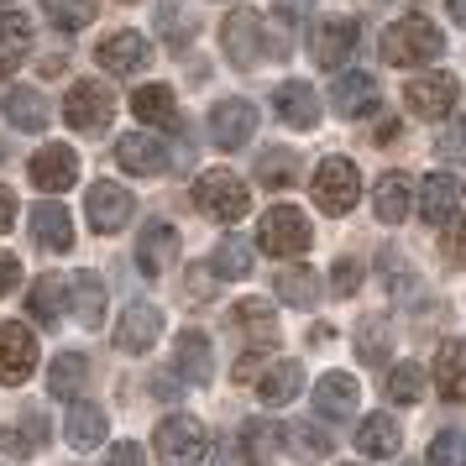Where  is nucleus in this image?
<instances>
[{
    "label": "nucleus",
    "mask_w": 466,
    "mask_h": 466,
    "mask_svg": "<svg viewBox=\"0 0 466 466\" xmlns=\"http://www.w3.org/2000/svg\"><path fill=\"white\" fill-rule=\"evenodd\" d=\"M445 53V37L435 22H424V16H403L382 32V58L399 68H414V64H435Z\"/></svg>",
    "instance_id": "1"
},
{
    "label": "nucleus",
    "mask_w": 466,
    "mask_h": 466,
    "mask_svg": "<svg viewBox=\"0 0 466 466\" xmlns=\"http://www.w3.org/2000/svg\"><path fill=\"white\" fill-rule=\"evenodd\" d=\"M152 451L163 466H199L210 451V435L194 414H168V420L152 430Z\"/></svg>",
    "instance_id": "2"
},
{
    "label": "nucleus",
    "mask_w": 466,
    "mask_h": 466,
    "mask_svg": "<svg viewBox=\"0 0 466 466\" xmlns=\"http://www.w3.org/2000/svg\"><path fill=\"white\" fill-rule=\"evenodd\" d=\"M194 205L210 215V220H220V226H236L241 215L252 210V189H247L231 168H210L194 184Z\"/></svg>",
    "instance_id": "3"
},
{
    "label": "nucleus",
    "mask_w": 466,
    "mask_h": 466,
    "mask_svg": "<svg viewBox=\"0 0 466 466\" xmlns=\"http://www.w3.org/2000/svg\"><path fill=\"white\" fill-rule=\"evenodd\" d=\"M309 189H315V205L325 215H346L361 194V173L351 157H325L315 168V178H309Z\"/></svg>",
    "instance_id": "4"
},
{
    "label": "nucleus",
    "mask_w": 466,
    "mask_h": 466,
    "mask_svg": "<svg viewBox=\"0 0 466 466\" xmlns=\"http://www.w3.org/2000/svg\"><path fill=\"white\" fill-rule=\"evenodd\" d=\"M257 247L268 257H299L309 252V220L294 210V205H273L257 226Z\"/></svg>",
    "instance_id": "5"
},
{
    "label": "nucleus",
    "mask_w": 466,
    "mask_h": 466,
    "mask_svg": "<svg viewBox=\"0 0 466 466\" xmlns=\"http://www.w3.org/2000/svg\"><path fill=\"white\" fill-rule=\"evenodd\" d=\"M110 116H116V95L106 85H74L64 100V121L74 131H85V137H100L110 127Z\"/></svg>",
    "instance_id": "6"
},
{
    "label": "nucleus",
    "mask_w": 466,
    "mask_h": 466,
    "mask_svg": "<svg viewBox=\"0 0 466 466\" xmlns=\"http://www.w3.org/2000/svg\"><path fill=\"white\" fill-rule=\"evenodd\" d=\"M37 367V336L16 325V319H0V382L5 388H22Z\"/></svg>",
    "instance_id": "7"
},
{
    "label": "nucleus",
    "mask_w": 466,
    "mask_h": 466,
    "mask_svg": "<svg viewBox=\"0 0 466 466\" xmlns=\"http://www.w3.org/2000/svg\"><path fill=\"white\" fill-rule=\"evenodd\" d=\"M85 215H89V226H95L100 236H110V231H121L131 215H137V199H131L121 184L100 178V184H89V194H85Z\"/></svg>",
    "instance_id": "8"
},
{
    "label": "nucleus",
    "mask_w": 466,
    "mask_h": 466,
    "mask_svg": "<svg viewBox=\"0 0 466 466\" xmlns=\"http://www.w3.org/2000/svg\"><path fill=\"white\" fill-rule=\"evenodd\" d=\"M456 79L451 74H420V79H409L403 85V100H409V110L414 116H424V121H445L451 110H456Z\"/></svg>",
    "instance_id": "9"
},
{
    "label": "nucleus",
    "mask_w": 466,
    "mask_h": 466,
    "mask_svg": "<svg viewBox=\"0 0 466 466\" xmlns=\"http://www.w3.org/2000/svg\"><path fill=\"white\" fill-rule=\"evenodd\" d=\"M157 336H163V309L147 304V299H137V304H127V315H121V325H116V351L142 357V351H152Z\"/></svg>",
    "instance_id": "10"
},
{
    "label": "nucleus",
    "mask_w": 466,
    "mask_h": 466,
    "mask_svg": "<svg viewBox=\"0 0 466 466\" xmlns=\"http://www.w3.org/2000/svg\"><path fill=\"white\" fill-rule=\"evenodd\" d=\"M220 37H226V58H231L236 68L262 64V43H268V32H262V16H257V11H231L226 26H220Z\"/></svg>",
    "instance_id": "11"
},
{
    "label": "nucleus",
    "mask_w": 466,
    "mask_h": 466,
    "mask_svg": "<svg viewBox=\"0 0 466 466\" xmlns=\"http://www.w3.org/2000/svg\"><path fill=\"white\" fill-rule=\"evenodd\" d=\"M252 131H257V106L252 100H220V106L210 110V142L215 147H247L252 142Z\"/></svg>",
    "instance_id": "12"
},
{
    "label": "nucleus",
    "mask_w": 466,
    "mask_h": 466,
    "mask_svg": "<svg viewBox=\"0 0 466 466\" xmlns=\"http://www.w3.org/2000/svg\"><path fill=\"white\" fill-rule=\"evenodd\" d=\"M32 184L43 194H64L79 184V157H74V147H64V142H53V147H43L37 157H32Z\"/></svg>",
    "instance_id": "13"
},
{
    "label": "nucleus",
    "mask_w": 466,
    "mask_h": 466,
    "mask_svg": "<svg viewBox=\"0 0 466 466\" xmlns=\"http://www.w3.org/2000/svg\"><path fill=\"white\" fill-rule=\"evenodd\" d=\"M95 58H100V68H110V74H142V68L152 64V43L142 32H110L106 43L95 47Z\"/></svg>",
    "instance_id": "14"
},
{
    "label": "nucleus",
    "mask_w": 466,
    "mask_h": 466,
    "mask_svg": "<svg viewBox=\"0 0 466 466\" xmlns=\"http://www.w3.org/2000/svg\"><path fill=\"white\" fill-rule=\"evenodd\" d=\"M309 53H315L319 68H340L351 53H357V22H351V16H330V22H319L315 37H309Z\"/></svg>",
    "instance_id": "15"
},
{
    "label": "nucleus",
    "mask_w": 466,
    "mask_h": 466,
    "mask_svg": "<svg viewBox=\"0 0 466 466\" xmlns=\"http://www.w3.org/2000/svg\"><path fill=\"white\" fill-rule=\"evenodd\" d=\"M382 100V89L372 74H336V85H330V106H336V116H346V121H357V116H372Z\"/></svg>",
    "instance_id": "16"
},
{
    "label": "nucleus",
    "mask_w": 466,
    "mask_h": 466,
    "mask_svg": "<svg viewBox=\"0 0 466 466\" xmlns=\"http://www.w3.org/2000/svg\"><path fill=\"white\" fill-rule=\"evenodd\" d=\"M173 367H178V378L194 382V388H205L215 378V351H210V336L205 330H184V336L173 340Z\"/></svg>",
    "instance_id": "17"
},
{
    "label": "nucleus",
    "mask_w": 466,
    "mask_h": 466,
    "mask_svg": "<svg viewBox=\"0 0 466 466\" xmlns=\"http://www.w3.org/2000/svg\"><path fill=\"white\" fill-rule=\"evenodd\" d=\"M461 194L466 189H461L456 173H430V178L420 184V215L430 220V226H445L451 215L461 210Z\"/></svg>",
    "instance_id": "18"
},
{
    "label": "nucleus",
    "mask_w": 466,
    "mask_h": 466,
    "mask_svg": "<svg viewBox=\"0 0 466 466\" xmlns=\"http://www.w3.org/2000/svg\"><path fill=\"white\" fill-rule=\"evenodd\" d=\"M361 403V388L351 372H325V378L315 382V409L319 420H351Z\"/></svg>",
    "instance_id": "19"
},
{
    "label": "nucleus",
    "mask_w": 466,
    "mask_h": 466,
    "mask_svg": "<svg viewBox=\"0 0 466 466\" xmlns=\"http://www.w3.org/2000/svg\"><path fill=\"white\" fill-rule=\"evenodd\" d=\"M173 257H178V231H173L168 220H152L142 241H137V268L147 278H163L173 268Z\"/></svg>",
    "instance_id": "20"
},
{
    "label": "nucleus",
    "mask_w": 466,
    "mask_h": 466,
    "mask_svg": "<svg viewBox=\"0 0 466 466\" xmlns=\"http://www.w3.org/2000/svg\"><path fill=\"white\" fill-rule=\"evenodd\" d=\"M116 163L127 173H137V178H152V173L168 168V152H163V142L157 137H147V131H131V137H121V147H116Z\"/></svg>",
    "instance_id": "21"
},
{
    "label": "nucleus",
    "mask_w": 466,
    "mask_h": 466,
    "mask_svg": "<svg viewBox=\"0 0 466 466\" xmlns=\"http://www.w3.org/2000/svg\"><path fill=\"white\" fill-rule=\"evenodd\" d=\"M0 116H5L16 131H43V127H47V100H43V89L11 85L5 95H0Z\"/></svg>",
    "instance_id": "22"
},
{
    "label": "nucleus",
    "mask_w": 466,
    "mask_h": 466,
    "mask_svg": "<svg viewBox=\"0 0 466 466\" xmlns=\"http://www.w3.org/2000/svg\"><path fill=\"white\" fill-rule=\"evenodd\" d=\"M403 445V430L393 414H367V420L357 424V451L361 456H372V461H388V456H399Z\"/></svg>",
    "instance_id": "23"
},
{
    "label": "nucleus",
    "mask_w": 466,
    "mask_h": 466,
    "mask_svg": "<svg viewBox=\"0 0 466 466\" xmlns=\"http://www.w3.org/2000/svg\"><path fill=\"white\" fill-rule=\"evenodd\" d=\"M273 110L283 116V121H289V127H299V131L319 127V95H315L309 85H299V79H289V85H278Z\"/></svg>",
    "instance_id": "24"
},
{
    "label": "nucleus",
    "mask_w": 466,
    "mask_h": 466,
    "mask_svg": "<svg viewBox=\"0 0 466 466\" xmlns=\"http://www.w3.org/2000/svg\"><path fill=\"white\" fill-rule=\"evenodd\" d=\"M47 441V424L43 414H16L11 424H0V451L11 456V461H26V456H37Z\"/></svg>",
    "instance_id": "25"
},
{
    "label": "nucleus",
    "mask_w": 466,
    "mask_h": 466,
    "mask_svg": "<svg viewBox=\"0 0 466 466\" xmlns=\"http://www.w3.org/2000/svg\"><path fill=\"white\" fill-rule=\"evenodd\" d=\"M435 388L451 403L466 399V340H445L441 351H435Z\"/></svg>",
    "instance_id": "26"
},
{
    "label": "nucleus",
    "mask_w": 466,
    "mask_h": 466,
    "mask_svg": "<svg viewBox=\"0 0 466 466\" xmlns=\"http://www.w3.org/2000/svg\"><path fill=\"white\" fill-rule=\"evenodd\" d=\"M299 393H304V367H299V361H273V367L257 378V399L268 403V409L299 399Z\"/></svg>",
    "instance_id": "27"
},
{
    "label": "nucleus",
    "mask_w": 466,
    "mask_h": 466,
    "mask_svg": "<svg viewBox=\"0 0 466 466\" xmlns=\"http://www.w3.org/2000/svg\"><path fill=\"white\" fill-rule=\"evenodd\" d=\"M32 236H37V247H47V252H68L74 247V220H68L64 205H37L32 210Z\"/></svg>",
    "instance_id": "28"
},
{
    "label": "nucleus",
    "mask_w": 466,
    "mask_h": 466,
    "mask_svg": "<svg viewBox=\"0 0 466 466\" xmlns=\"http://www.w3.org/2000/svg\"><path fill=\"white\" fill-rule=\"evenodd\" d=\"M283 445H289V430L273 420H252L247 430H241V451H247V461L252 466H268L283 456Z\"/></svg>",
    "instance_id": "29"
},
{
    "label": "nucleus",
    "mask_w": 466,
    "mask_h": 466,
    "mask_svg": "<svg viewBox=\"0 0 466 466\" xmlns=\"http://www.w3.org/2000/svg\"><path fill=\"white\" fill-rule=\"evenodd\" d=\"M89 382V357L85 351H58L53 367H47V393L53 399H74V393H85Z\"/></svg>",
    "instance_id": "30"
},
{
    "label": "nucleus",
    "mask_w": 466,
    "mask_h": 466,
    "mask_svg": "<svg viewBox=\"0 0 466 466\" xmlns=\"http://www.w3.org/2000/svg\"><path fill=\"white\" fill-rule=\"evenodd\" d=\"M409 205H414L409 178H403V173H382L378 189H372V210H378V220L382 226H399L403 215H409Z\"/></svg>",
    "instance_id": "31"
},
{
    "label": "nucleus",
    "mask_w": 466,
    "mask_h": 466,
    "mask_svg": "<svg viewBox=\"0 0 466 466\" xmlns=\"http://www.w3.org/2000/svg\"><path fill=\"white\" fill-rule=\"evenodd\" d=\"M64 441L74 451H95V445L106 441V409H95V403H74L64 420Z\"/></svg>",
    "instance_id": "32"
},
{
    "label": "nucleus",
    "mask_w": 466,
    "mask_h": 466,
    "mask_svg": "<svg viewBox=\"0 0 466 466\" xmlns=\"http://www.w3.org/2000/svg\"><path fill=\"white\" fill-rule=\"evenodd\" d=\"M64 299H68V283L58 273H43L32 283V294H26V309H32V319H43V325H58L64 319Z\"/></svg>",
    "instance_id": "33"
},
{
    "label": "nucleus",
    "mask_w": 466,
    "mask_h": 466,
    "mask_svg": "<svg viewBox=\"0 0 466 466\" xmlns=\"http://www.w3.org/2000/svg\"><path fill=\"white\" fill-rule=\"evenodd\" d=\"M68 289H74V315H79V325L85 330H100V319H106V283H100V273H79Z\"/></svg>",
    "instance_id": "34"
},
{
    "label": "nucleus",
    "mask_w": 466,
    "mask_h": 466,
    "mask_svg": "<svg viewBox=\"0 0 466 466\" xmlns=\"http://www.w3.org/2000/svg\"><path fill=\"white\" fill-rule=\"evenodd\" d=\"M131 110H137V121H147V127H168L173 116H178L168 85H142L131 95Z\"/></svg>",
    "instance_id": "35"
},
{
    "label": "nucleus",
    "mask_w": 466,
    "mask_h": 466,
    "mask_svg": "<svg viewBox=\"0 0 466 466\" xmlns=\"http://www.w3.org/2000/svg\"><path fill=\"white\" fill-rule=\"evenodd\" d=\"M278 299L294 304V309H315L319 304V278L309 268H283L278 273Z\"/></svg>",
    "instance_id": "36"
},
{
    "label": "nucleus",
    "mask_w": 466,
    "mask_h": 466,
    "mask_svg": "<svg viewBox=\"0 0 466 466\" xmlns=\"http://www.w3.org/2000/svg\"><path fill=\"white\" fill-rule=\"evenodd\" d=\"M231 319L247 330V336L262 340V346H273V340H278V319H273V309H268L262 299H241V304L231 309Z\"/></svg>",
    "instance_id": "37"
},
{
    "label": "nucleus",
    "mask_w": 466,
    "mask_h": 466,
    "mask_svg": "<svg viewBox=\"0 0 466 466\" xmlns=\"http://www.w3.org/2000/svg\"><path fill=\"white\" fill-rule=\"evenodd\" d=\"M210 268H215V278H247L252 273V247L241 241V236H226L220 247H215V257H210Z\"/></svg>",
    "instance_id": "38"
},
{
    "label": "nucleus",
    "mask_w": 466,
    "mask_h": 466,
    "mask_svg": "<svg viewBox=\"0 0 466 466\" xmlns=\"http://www.w3.org/2000/svg\"><path fill=\"white\" fill-rule=\"evenodd\" d=\"M388 351H393V330H388V319H367V325L357 330V357L367 361V367H382Z\"/></svg>",
    "instance_id": "39"
},
{
    "label": "nucleus",
    "mask_w": 466,
    "mask_h": 466,
    "mask_svg": "<svg viewBox=\"0 0 466 466\" xmlns=\"http://www.w3.org/2000/svg\"><path fill=\"white\" fill-rule=\"evenodd\" d=\"M388 399L393 403H420L424 399V367L420 361H399L388 372Z\"/></svg>",
    "instance_id": "40"
},
{
    "label": "nucleus",
    "mask_w": 466,
    "mask_h": 466,
    "mask_svg": "<svg viewBox=\"0 0 466 466\" xmlns=\"http://www.w3.org/2000/svg\"><path fill=\"white\" fill-rule=\"evenodd\" d=\"M43 16L58 26V32H79V26H89L95 5H89V0H43Z\"/></svg>",
    "instance_id": "41"
},
{
    "label": "nucleus",
    "mask_w": 466,
    "mask_h": 466,
    "mask_svg": "<svg viewBox=\"0 0 466 466\" xmlns=\"http://www.w3.org/2000/svg\"><path fill=\"white\" fill-rule=\"evenodd\" d=\"M26 43H32V22L26 16H0V64H16L26 53Z\"/></svg>",
    "instance_id": "42"
},
{
    "label": "nucleus",
    "mask_w": 466,
    "mask_h": 466,
    "mask_svg": "<svg viewBox=\"0 0 466 466\" xmlns=\"http://www.w3.org/2000/svg\"><path fill=\"white\" fill-rule=\"evenodd\" d=\"M257 178L268 184V189H283V184H294V152L289 147H273L257 157Z\"/></svg>",
    "instance_id": "43"
},
{
    "label": "nucleus",
    "mask_w": 466,
    "mask_h": 466,
    "mask_svg": "<svg viewBox=\"0 0 466 466\" xmlns=\"http://www.w3.org/2000/svg\"><path fill=\"white\" fill-rule=\"evenodd\" d=\"M430 466H466V435L461 430H441L430 441Z\"/></svg>",
    "instance_id": "44"
},
{
    "label": "nucleus",
    "mask_w": 466,
    "mask_h": 466,
    "mask_svg": "<svg viewBox=\"0 0 466 466\" xmlns=\"http://www.w3.org/2000/svg\"><path fill=\"white\" fill-rule=\"evenodd\" d=\"M330 289H336L340 299H351L361 289V262H351V257H340L336 268H330Z\"/></svg>",
    "instance_id": "45"
},
{
    "label": "nucleus",
    "mask_w": 466,
    "mask_h": 466,
    "mask_svg": "<svg viewBox=\"0 0 466 466\" xmlns=\"http://www.w3.org/2000/svg\"><path fill=\"white\" fill-rule=\"evenodd\" d=\"M289 435H294L299 451H309V456H330V435H325V430H315V424H294Z\"/></svg>",
    "instance_id": "46"
},
{
    "label": "nucleus",
    "mask_w": 466,
    "mask_h": 466,
    "mask_svg": "<svg viewBox=\"0 0 466 466\" xmlns=\"http://www.w3.org/2000/svg\"><path fill=\"white\" fill-rule=\"evenodd\" d=\"M435 152H441V157H451V163H461V157H466V121H456V127L445 131L441 142H435Z\"/></svg>",
    "instance_id": "47"
},
{
    "label": "nucleus",
    "mask_w": 466,
    "mask_h": 466,
    "mask_svg": "<svg viewBox=\"0 0 466 466\" xmlns=\"http://www.w3.org/2000/svg\"><path fill=\"white\" fill-rule=\"evenodd\" d=\"M142 461H147V456H142V445L137 441H116L106 451V466H142Z\"/></svg>",
    "instance_id": "48"
},
{
    "label": "nucleus",
    "mask_w": 466,
    "mask_h": 466,
    "mask_svg": "<svg viewBox=\"0 0 466 466\" xmlns=\"http://www.w3.org/2000/svg\"><path fill=\"white\" fill-rule=\"evenodd\" d=\"M16 283H22V262H16L11 252H0V294H11Z\"/></svg>",
    "instance_id": "49"
},
{
    "label": "nucleus",
    "mask_w": 466,
    "mask_h": 466,
    "mask_svg": "<svg viewBox=\"0 0 466 466\" xmlns=\"http://www.w3.org/2000/svg\"><path fill=\"white\" fill-rule=\"evenodd\" d=\"M278 11H283V22H304L315 11V0H278Z\"/></svg>",
    "instance_id": "50"
},
{
    "label": "nucleus",
    "mask_w": 466,
    "mask_h": 466,
    "mask_svg": "<svg viewBox=\"0 0 466 466\" xmlns=\"http://www.w3.org/2000/svg\"><path fill=\"white\" fill-rule=\"evenodd\" d=\"M11 226H16V194L0 184V231H11Z\"/></svg>",
    "instance_id": "51"
},
{
    "label": "nucleus",
    "mask_w": 466,
    "mask_h": 466,
    "mask_svg": "<svg viewBox=\"0 0 466 466\" xmlns=\"http://www.w3.org/2000/svg\"><path fill=\"white\" fill-rule=\"evenodd\" d=\"M220 466H252V461H247V451H241V441L220 445Z\"/></svg>",
    "instance_id": "52"
},
{
    "label": "nucleus",
    "mask_w": 466,
    "mask_h": 466,
    "mask_svg": "<svg viewBox=\"0 0 466 466\" xmlns=\"http://www.w3.org/2000/svg\"><path fill=\"white\" fill-rule=\"evenodd\" d=\"M152 388H157V399H178V382H168V378H157Z\"/></svg>",
    "instance_id": "53"
},
{
    "label": "nucleus",
    "mask_w": 466,
    "mask_h": 466,
    "mask_svg": "<svg viewBox=\"0 0 466 466\" xmlns=\"http://www.w3.org/2000/svg\"><path fill=\"white\" fill-rule=\"evenodd\" d=\"M451 22H461V26H466V0H451Z\"/></svg>",
    "instance_id": "54"
},
{
    "label": "nucleus",
    "mask_w": 466,
    "mask_h": 466,
    "mask_svg": "<svg viewBox=\"0 0 466 466\" xmlns=\"http://www.w3.org/2000/svg\"><path fill=\"white\" fill-rule=\"evenodd\" d=\"M456 257H461V262H466V226H461V231H456Z\"/></svg>",
    "instance_id": "55"
},
{
    "label": "nucleus",
    "mask_w": 466,
    "mask_h": 466,
    "mask_svg": "<svg viewBox=\"0 0 466 466\" xmlns=\"http://www.w3.org/2000/svg\"><path fill=\"white\" fill-rule=\"evenodd\" d=\"M5 68H11V64H0V79H5Z\"/></svg>",
    "instance_id": "56"
},
{
    "label": "nucleus",
    "mask_w": 466,
    "mask_h": 466,
    "mask_svg": "<svg viewBox=\"0 0 466 466\" xmlns=\"http://www.w3.org/2000/svg\"><path fill=\"white\" fill-rule=\"evenodd\" d=\"M409 466H414V461H409Z\"/></svg>",
    "instance_id": "57"
}]
</instances>
